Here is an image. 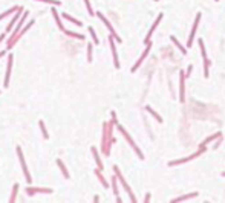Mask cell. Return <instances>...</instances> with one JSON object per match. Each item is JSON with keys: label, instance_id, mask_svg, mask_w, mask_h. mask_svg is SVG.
Returning <instances> with one entry per match:
<instances>
[{"label": "cell", "instance_id": "cell-1", "mask_svg": "<svg viewBox=\"0 0 225 203\" xmlns=\"http://www.w3.org/2000/svg\"><path fill=\"white\" fill-rule=\"evenodd\" d=\"M199 20H201V14H197L195 23H193V29H191V32H190V37H189V46H191L193 37H195V34H196V28H197V25H199Z\"/></svg>", "mask_w": 225, "mask_h": 203}, {"label": "cell", "instance_id": "cell-2", "mask_svg": "<svg viewBox=\"0 0 225 203\" xmlns=\"http://www.w3.org/2000/svg\"><path fill=\"white\" fill-rule=\"evenodd\" d=\"M120 130L122 131V135H124V137H126V139H127V141H129V144H130V145L133 147V150H135V151L138 153V156H139V157H141V159H142L144 156H142V154H141V151H139V150H138V147L135 145V144H133V141H132V139H130V136H129V135H127V133H126L124 130H122V128H121V127H120Z\"/></svg>", "mask_w": 225, "mask_h": 203}, {"label": "cell", "instance_id": "cell-3", "mask_svg": "<svg viewBox=\"0 0 225 203\" xmlns=\"http://www.w3.org/2000/svg\"><path fill=\"white\" fill-rule=\"evenodd\" d=\"M98 17H100L101 20H103V21H104V25H106V26H107V28H109V29H110V32H112V35H114V37H115V38H116L118 41H120V37H116V34H115V31H114V29H112V25H110V23H109V21H107V20L104 18V15H101V12H98Z\"/></svg>", "mask_w": 225, "mask_h": 203}, {"label": "cell", "instance_id": "cell-4", "mask_svg": "<svg viewBox=\"0 0 225 203\" xmlns=\"http://www.w3.org/2000/svg\"><path fill=\"white\" fill-rule=\"evenodd\" d=\"M149 51H150V46H147V49L146 51H144V53H142V55H141V58H139V61L135 64V66H133V69H132V72H135L136 70V69H138V66H141V63H142V60H144V58H146L147 57V53H149Z\"/></svg>", "mask_w": 225, "mask_h": 203}, {"label": "cell", "instance_id": "cell-5", "mask_svg": "<svg viewBox=\"0 0 225 203\" xmlns=\"http://www.w3.org/2000/svg\"><path fill=\"white\" fill-rule=\"evenodd\" d=\"M196 156H199V153L193 154V156H189V157H185V159H181V160H173V162H170L169 165H170V167H173V165H178V163H182V162H185V160H191V159H195Z\"/></svg>", "mask_w": 225, "mask_h": 203}, {"label": "cell", "instance_id": "cell-6", "mask_svg": "<svg viewBox=\"0 0 225 203\" xmlns=\"http://www.w3.org/2000/svg\"><path fill=\"white\" fill-rule=\"evenodd\" d=\"M110 44H112V53H114L115 67H120V63H118V57H116V49H115V44H114V41H112V40H110Z\"/></svg>", "mask_w": 225, "mask_h": 203}, {"label": "cell", "instance_id": "cell-7", "mask_svg": "<svg viewBox=\"0 0 225 203\" xmlns=\"http://www.w3.org/2000/svg\"><path fill=\"white\" fill-rule=\"evenodd\" d=\"M161 20H162V14H159V17L156 18V21H155V25L152 26V29H150V32H149V37H150V35H152V34H153V31H155V29H156V26L159 25V21H161Z\"/></svg>", "mask_w": 225, "mask_h": 203}, {"label": "cell", "instance_id": "cell-8", "mask_svg": "<svg viewBox=\"0 0 225 203\" xmlns=\"http://www.w3.org/2000/svg\"><path fill=\"white\" fill-rule=\"evenodd\" d=\"M197 195V192H193V194H187L184 197H179V199H175L173 202H182V200H185V199H191V197H196Z\"/></svg>", "mask_w": 225, "mask_h": 203}, {"label": "cell", "instance_id": "cell-9", "mask_svg": "<svg viewBox=\"0 0 225 203\" xmlns=\"http://www.w3.org/2000/svg\"><path fill=\"white\" fill-rule=\"evenodd\" d=\"M181 101H184V75H181Z\"/></svg>", "mask_w": 225, "mask_h": 203}, {"label": "cell", "instance_id": "cell-10", "mask_svg": "<svg viewBox=\"0 0 225 203\" xmlns=\"http://www.w3.org/2000/svg\"><path fill=\"white\" fill-rule=\"evenodd\" d=\"M171 41H173V43H175V44H176V46H178V47H179V49H181V52H182V53H185V49H184V47H182V46H181V43H179L178 40H176V38H175V37H171Z\"/></svg>", "mask_w": 225, "mask_h": 203}, {"label": "cell", "instance_id": "cell-11", "mask_svg": "<svg viewBox=\"0 0 225 203\" xmlns=\"http://www.w3.org/2000/svg\"><path fill=\"white\" fill-rule=\"evenodd\" d=\"M219 136H221V133H216V135H214V136H211V137H208V139H205V141H204V144H202V147H204V145H205V144H208V142H211V141H213V139H216V137H219Z\"/></svg>", "mask_w": 225, "mask_h": 203}, {"label": "cell", "instance_id": "cell-12", "mask_svg": "<svg viewBox=\"0 0 225 203\" xmlns=\"http://www.w3.org/2000/svg\"><path fill=\"white\" fill-rule=\"evenodd\" d=\"M40 2H46V3H54V5H60V0H40Z\"/></svg>", "mask_w": 225, "mask_h": 203}, {"label": "cell", "instance_id": "cell-13", "mask_svg": "<svg viewBox=\"0 0 225 203\" xmlns=\"http://www.w3.org/2000/svg\"><path fill=\"white\" fill-rule=\"evenodd\" d=\"M147 111H149V113H152V115H153L155 118H156V119H158V121H161V118H159V116H158L156 113H155V111H153L152 109H150V107H147Z\"/></svg>", "mask_w": 225, "mask_h": 203}, {"label": "cell", "instance_id": "cell-14", "mask_svg": "<svg viewBox=\"0 0 225 203\" xmlns=\"http://www.w3.org/2000/svg\"><path fill=\"white\" fill-rule=\"evenodd\" d=\"M208 64H210V61L205 58V69H204V70H205V77H208Z\"/></svg>", "mask_w": 225, "mask_h": 203}, {"label": "cell", "instance_id": "cell-15", "mask_svg": "<svg viewBox=\"0 0 225 203\" xmlns=\"http://www.w3.org/2000/svg\"><path fill=\"white\" fill-rule=\"evenodd\" d=\"M214 2H219V0H214Z\"/></svg>", "mask_w": 225, "mask_h": 203}, {"label": "cell", "instance_id": "cell-16", "mask_svg": "<svg viewBox=\"0 0 225 203\" xmlns=\"http://www.w3.org/2000/svg\"><path fill=\"white\" fill-rule=\"evenodd\" d=\"M222 176H225V173H224V174H222Z\"/></svg>", "mask_w": 225, "mask_h": 203}]
</instances>
